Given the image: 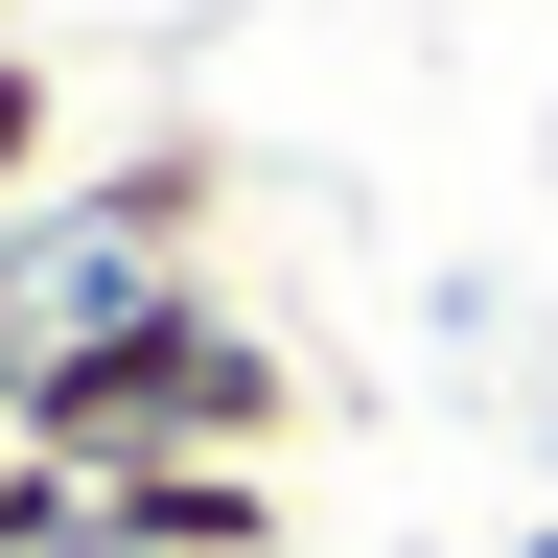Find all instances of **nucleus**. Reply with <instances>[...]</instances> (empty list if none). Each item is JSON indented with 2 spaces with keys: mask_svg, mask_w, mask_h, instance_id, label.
I'll return each mask as SVG.
<instances>
[{
  "mask_svg": "<svg viewBox=\"0 0 558 558\" xmlns=\"http://www.w3.org/2000/svg\"><path fill=\"white\" fill-rule=\"evenodd\" d=\"M70 558H279V465H94Z\"/></svg>",
  "mask_w": 558,
  "mask_h": 558,
  "instance_id": "3",
  "label": "nucleus"
},
{
  "mask_svg": "<svg viewBox=\"0 0 558 558\" xmlns=\"http://www.w3.org/2000/svg\"><path fill=\"white\" fill-rule=\"evenodd\" d=\"M24 442L70 488H94V465H279V442H303V349H279L233 279H70Z\"/></svg>",
  "mask_w": 558,
  "mask_h": 558,
  "instance_id": "1",
  "label": "nucleus"
},
{
  "mask_svg": "<svg viewBox=\"0 0 558 558\" xmlns=\"http://www.w3.org/2000/svg\"><path fill=\"white\" fill-rule=\"evenodd\" d=\"M70 512H94V488H70L47 442H0V558H70Z\"/></svg>",
  "mask_w": 558,
  "mask_h": 558,
  "instance_id": "5",
  "label": "nucleus"
},
{
  "mask_svg": "<svg viewBox=\"0 0 558 558\" xmlns=\"http://www.w3.org/2000/svg\"><path fill=\"white\" fill-rule=\"evenodd\" d=\"M233 209H256V163L209 117H163V140H94L47 186V256L70 279H233Z\"/></svg>",
  "mask_w": 558,
  "mask_h": 558,
  "instance_id": "2",
  "label": "nucleus"
},
{
  "mask_svg": "<svg viewBox=\"0 0 558 558\" xmlns=\"http://www.w3.org/2000/svg\"><path fill=\"white\" fill-rule=\"evenodd\" d=\"M47 186H70V70L0 47V209H47Z\"/></svg>",
  "mask_w": 558,
  "mask_h": 558,
  "instance_id": "4",
  "label": "nucleus"
}]
</instances>
